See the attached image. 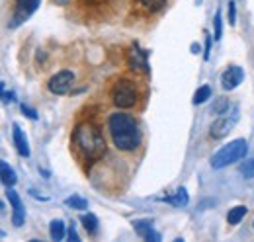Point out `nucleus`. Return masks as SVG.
<instances>
[{
  "label": "nucleus",
  "mask_w": 254,
  "mask_h": 242,
  "mask_svg": "<svg viewBox=\"0 0 254 242\" xmlns=\"http://www.w3.org/2000/svg\"><path fill=\"white\" fill-rule=\"evenodd\" d=\"M108 131H110L112 141H114L118 151L131 152L141 145L139 123L129 114H124V112L112 114L108 120Z\"/></svg>",
  "instance_id": "f257e3e1"
},
{
  "label": "nucleus",
  "mask_w": 254,
  "mask_h": 242,
  "mask_svg": "<svg viewBox=\"0 0 254 242\" xmlns=\"http://www.w3.org/2000/svg\"><path fill=\"white\" fill-rule=\"evenodd\" d=\"M72 141H74L78 152H80L86 160H90V162L100 160V158L104 156V152H106L104 135H102V131L96 127L94 123H88V121H86V123L76 125V129H74V133H72Z\"/></svg>",
  "instance_id": "f03ea898"
},
{
  "label": "nucleus",
  "mask_w": 254,
  "mask_h": 242,
  "mask_svg": "<svg viewBox=\"0 0 254 242\" xmlns=\"http://www.w3.org/2000/svg\"><path fill=\"white\" fill-rule=\"evenodd\" d=\"M247 152H249V143H247L245 139H235V141H231L229 145L221 147L219 151L213 154L211 166H213L215 170L225 168V166H229V164H233V162L243 160V158L247 156Z\"/></svg>",
  "instance_id": "7ed1b4c3"
},
{
  "label": "nucleus",
  "mask_w": 254,
  "mask_h": 242,
  "mask_svg": "<svg viewBox=\"0 0 254 242\" xmlns=\"http://www.w3.org/2000/svg\"><path fill=\"white\" fill-rule=\"evenodd\" d=\"M112 102L120 110H129L137 104V88L131 80H118L112 88Z\"/></svg>",
  "instance_id": "20e7f679"
},
{
  "label": "nucleus",
  "mask_w": 254,
  "mask_h": 242,
  "mask_svg": "<svg viewBox=\"0 0 254 242\" xmlns=\"http://www.w3.org/2000/svg\"><path fill=\"white\" fill-rule=\"evenodd\" d=\"M237 121H239V108H233L231 114L225 112V114H221L217 120L211 123L209 135H211L213 139H223V137H227V135L233 131V127L237 125Z\"/></svg>",
  "instance_id": "39448f33"
},
{
  "label": "nucleus",
  "mask_w": 254,
  "mask_h": 242,
  "mask_svg": "<svg viewBox=\"0 0 254 242\" xmlns=\"http://www.w3.org/2000/svg\"><path fill=\"white\" fill-rule=\"evenodd\" d=\"M39 2H41V0H16V2H14V14H12L8 26H10V28L22 26V24L32 16L33 12L37 10Z\"/></svg>",
  "instance_id": "423d86ee"
},
{
  "label": "nucleus",
  "mask_w": 254,
  "mask_h": 242,
  "mask_svg": "<svg viewBox=\"0 0 254 242\" xmlns=\"http://www.w3.org/2000/svg\"><path fill=\"white\" fill-rule=\"evenodd\" d=\"M72 82H74V72L72 70H61V72H57V74H53L49 78L47 88L55 96H64V94L70 92Z\"/></svg>",
  "instance_id": "0eeeda50"
},
{
  "label": "nucleus",
  "mask_w": 254,
  "mask_h": 242,
  "mask_svg": "<svg viewBox=\"0 0 254 242\" xmlns=\"http://www.w3.org/2000/svg\"><path fill=\"white\" fill-rule=\"evenodd\" d=\"M127 64L131 70H141V72H149V51L141 49L137 43L129 49L127 53Z\"/></svg>",
  "instance_id": "6e6552de"
},
{
  "label": "nucleus",
  "mask_w": 254,
  "mask_h": 242,
  "mask_svg": "<svg viewBox=\"0 0 254 242\" xmlns=\"http://www.w3.org/2000/svg\"><path fill=\"white\" fill-rule=\"evenodd\" d=\"M6 197H8L10 207H12V223H14L16 227H22V225H24V221H26V209H24L22 197H20L12 187H8Z\"/></svg>",
  "instance_id": "1a4fd4ad"
},
{
  "label": "nucleus",
  "mask_w": 254,
  "mask_h": 242,
  "mask_svg": "<svg viewBox=\"0 0 254 242\" xmlns=\"http://www.w3.org/2000/svg\"><path fill=\"white\" fill-rule=\"evenodd\" d=\"M245 78V72L241 66H229L221 74V86L223 90H235Z\"/></svg>",
  "instance_id": "9d476101"
},
{
  "label": "nucleus",
  "mask_w": 254,
  "mask_h": 242,
  "mask_svg": "<svg viewBox=\"0 0 254 242\" xmlns=\"http://www.w3.org/2000/svg\"><path fill=\"white\" fill-rule=\"evenodd\" d=\"M133 229H135V233H137L141 239H145V241H155V242L160 241V235L153 229L151 221H145V219L133 221Z\"/></svg>",
  "instance_id": "9b49d317"
},
{
  "label": "nucleus",
  "mask_w": 254,
  "mask_h": 242,
  "mask_svg": "<svg viewBox=\"0 0 254 242\" xmlns=\"http://www.w3.org/2000/svg\"><path fill=\"white\" fill-rule=\"evenodd\" d=\"M12 139H14V147H16V151L20 156H24V158H28L30 156V145H28V139H26V135H24V131L20 129V125H12Z\"/></svg>",
  "instance_id": "f8f14e48"
},
{
  "label": "nucleus",
  "mask_w": 254,
  "mask_h": 242,
  "mask_svg": "<svg viewBox=\"0 0 254 242\" xmlns=\"http://www.w3.org/2000/svg\"><path fill=\"white\" fill-rule=\"evenodd\" d=\"M0 176H2V183L6 185V187H14L16 185V182H18V176H16V172L8 166V162H0Z\"/></svg>",
  "instance_id": "ddd939ff"
},
{
  "label": "nucleus",
  "mask_w": 254,
  "mask_h": 242,
  "mask_svg": "<svg viewBox=\"0 0 254 242\" xmlns=\"http://www.w3.org/2000/svg\"><path fill=\"white\" fill-rule=\"evenodd\" d=\"M80 223L84 225V231L88 233V235H96L98 233V217H96L94 213H84L82 217H80Z\"/></svg>",
  "instance_id": "4468645a"
},
{
  "label": "nucleus",
  "mask_w": 254,
  "mask_h": 242,
  "mask_svg": "<svg viewBox=\"0 0 254 242\" xmlns=\"http://www.w3.org/2000/svg\"><path fill=\"white\" fill-rule=\"evenodd\" d=\"M247 205H237V207H233V209H229V215H227V223L229 225H239L243 219H245V215H247Z\"/></svg>",
  "instance_id": "2eb2a0df"
},
{
  "label": "nucleus",
  "mask_w": 254,
  "mask_h": 242,
  "mask_svg": "<svg viewBox=\"0 0 254 242\" xmlns=\"http://www.w3.org/2000/svg\"><path fill=\"white\" fill-rule=\"evenodd\" d=\"M188 199H190V197H188V191H186V187H178L174 195L166 197V201H168V203H172V205H176V207L188 205Z\"/></svg>",
  "instance_id": "dca6fc26"
},
{
  "label": "nucleus",
  "mask_w": 254,
  "mask_h": 242,
  "mask_svg": "<svg viewBox=\"0 0 254 242\" xmlns=\"http://www.w3.org/2000/svg\"><path fill=\"white\" fill-rule=\"evenodd\" d=\"M49 235H51V239H53V241H63V239H64V223L61 221V219L51 221Z\"/></svg>",
  "instance_id": "f3484780"
},
{
  "label": "nucleus",
  "mask_w": 254,
  "mask_h": 242,
  "mask_svg": "<svg viewBox=\"0 0 254 242\" xmlns=\"http://www.w3.org/2000/svg\"><path fill=\"white\" fill-rule=\"evenodd\" d=\"M209 96H211V88L209 86H201V88H197L195 94H193V104L197 106V104H203V102H207L209 100Z\"/></svg>",
  "instance_id": "a211bd4d"
},
{
  "label": "nucleus",
  "mask_w": 254,
  "mask_h": 242,
  "mask_svg": "<svg viewBox=\"0 0 254 242\" xmlns=\"http://www.w3.org/2000/svg\"><path fill=\"white\" fill-rule=\"evenodd\" d=\"M64 203H66L68 207H72V209H86V207H88V201H86V199H82V197H78V195L66 197V199H64Z\"/></svg>",
  "instance_id": "6ab92c4d"
},
{
  "label": "nucleus",
  "mask_w": 254,
  "mask_h": 242,
  "mask_svg": "<svg viewBox=\"0 0 254 242\" xmlns=\"http://www.w3.org/2000/svg\"><path fill=\"white\" fill-rule=\"evenodd\" d=\"M139 4L151 12H159L160 8L166 4V0H139Z\"/></svg>",
  "instance_id": "aec40b11"
},
{
  "label": "nucleus",
  "mask_w": 254,
  "mask_h": 242,
  "mask_svg": "<svg viewBox=\"0 0 254 242\" xmlns=\"http://www.w3.org/2000/svg\"><path fill=\"white\" fill-rule=\"evenodd\" d=\"M229 100L227 98H217V102H215V106H213V114H217V116H221V114H225V112H229Z\"/></svg>",
  "instance_id": "412c9836"
},
{
  "label": "nucleus",
  "mask_w": 254,
  "mask_h": 242,
  "mask_svg": "<svg viewBox=\"0 0 254 242\" xmlns=\"http://www.w3.org/2000/svg\"><path fill=\"white\" fill-rule=\"evenodd\" d=\"M241 174L247 178V180H251V178H254V158H251V160H247L243 166H241Z\"/></svg>",
  "instance_id": "4be33fe9"
},
{
  "label": "nucleus",
  "mask_w": 254,
  "mask_h": 242,
  "mask_svg": "<svg viewBox=\"0 0 254 242\" xmlns=\"http://www.w3.org/2000/svg\"><path fill=\"white\" fill-rule=\"evenodd\" d=\"M213 26H215V33H213V39L219 41L221 39V33H223V26H221V12L215 14V20H213Z\"/></svg>",
  "instance_id": "5701e85b"
},
{
  "label": "nucleus",
  "mask_w": 254,
  "mask_h": 242,
  "mask_svg": "<svg viewBox=\"0 0 254 242\" xmlns=\"http://www.w3.org/2000/svg\"><path fill=\"white\" fill-rule=\"evenodd\" d=\"M229 24H231V26L237 24V4H235L233 0L229 2Z\"/></svg>",
  "instance_id": "b1692460"
},
{
  "label": "nucleus",
  "mask_w": 254,
  "mask_h": 242,
  "mask_svg": "<svg viewBox=\"0 0 254 242\" xmlns=\"http://www.w3.org/2000/svg\"><path fill=\"white\" fill-rule=\"evenodd\" d=\"M211 39H213V37H211L209 33H205V53H203V59H205V60L209 59V51H211Z\"/></svg>",
  "instance_id": "393cba45"
},
{
  "label": "nucleus",
  "mask_w": 254,
  "mask_h": 242,
  "mask_svg": "<svg viewBox=\"0 0 254 242\" xmlns=\"http://www.w3.org/2000/svg\"><path fill=\"white\" fill-rule=\"evenodd\" d=\"M22 112H24V114H26L30 120H33V121L37 120V112H35V110H32V108H28L26 104H22Z\"/></svg>",
  "instance_id": "a878e982"
},
{
  "label": "nucleus",
  "mask_w": 254,
  "mask_h": 242,
  "mask_svg": "<svg viewBox=\"0 0 254 242\" xmlns=\"http://www.w3.org/2000/svg\"><path fill=\"white\" fill-rule=\"evenodd\" d=\"M68 239L70 241H74V242H78L80 239H78V235H76V231H74V227L70 225V229H68Z\"/></svg>",
  "instance_id": "bb28decb"
},
{
  "label": "nucleus",
  "mask_w": 254,
  "mask_h": 242,
  "mask_svg": "<svg viewBox=\"0 0 254 242\" xmlns=\"http://www.w3.org/2000/svg\"><path fill=\"white\" fill-rule=\"evenodd\" d=\"M2 98H4V102H6V104H8V102H14V92H10V94H8V92L2 90Z\"/></svg>",
  "instance_id": "cd10ccee"
},
{
  "label": "nucleus",
  "mask_w": 254,
  "mask_h": 242,
  "mask_svg": "<svg viewBox=\"0 0 254 242\" xmlns=\"http://www.w3.org/2000/svg\"><path fill=\"white\" fill-rule=\"evenodd\" d=\"M55 2H57L59 6H66V4H68V0H55Z\"/></svg>",
  "instance_id": "c85d7f7f"
}]
</instances>
